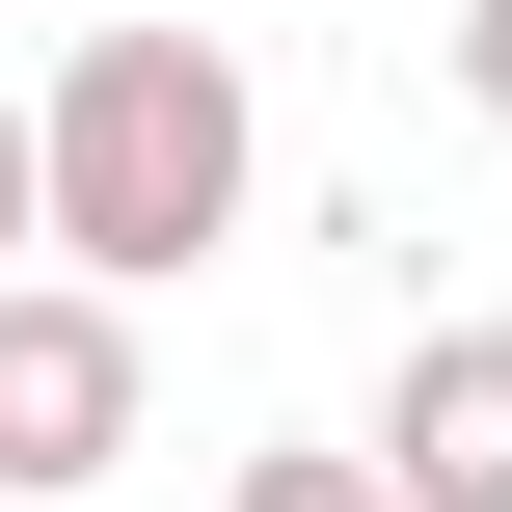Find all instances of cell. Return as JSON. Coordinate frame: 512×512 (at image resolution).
Returning a JSON list of instances; mask_svg holds the SVG:
<instances>
[{
	"label": "cell",
	"mask_w": 512,
	"mask_h": 512,
	"mask_svg": "<svg viewBox=\"0 0 512 512\" xmlns=\"http://www.w3.org/2000/svg\"><path fill=\"white\" fill-rule=\"evenodd\" d=\"M243 189H270V108H243V54H216V27H81V54L27 81V243H54L81 297L216 270V243H243Z\"/></svg>",
	"instance_id": "6da1fadb"
},
{
	"label": "cell",
	"mask_w": 512,
	"mask_h": 512,
	"mask_svg": "<svg viewBox=\"0 0 512 512\" xmlns=\"http://www.w3.org/2000/svg\"><path fill=\"white\" fill-rule=\"evenodd\" d=\"M108 459H135V297L0 270V512H81Z\"/></svg>",
	"instance_id": "7a4b0ae2"
},
{
	"label": "cell",
	"mask_w": 512,
	"mask_h": 512,
	"mask_svg": "<svg viewBox=\"0 0 512 512\" xmlns=\"http://www.w3.org/2000/svg\"><path fill=\"white\" fill-rule=\"evenodd\" d=\"M351 459H378V512H512V324H405Z\"/></svg>",
	"instance_id": "3957f363"
},
{
	"label": "cell",
	"mask_w": 512,
	"mask_h": 512,
	"mask_svg": "<svg viewBox=\"0 0 512 512\" xmlns=\"http://www.w3.org/2000/svg\"><path fill=\"white\" fill-rule=\"evenodd\" d=\"M216 512H378V459H243Z\"/></svg>",
	"instance_id": "277c9868"
},
{
	"label": "cell",
	"mask_w": 512,
	"mask_h": 512,
	"mask_svg": "<svg viewBox=\"0 0 512 512\" xmlns=\"http://www.w3.org/2000/svg\"><path fill=\"white\" fill-rule=\"evenodd\" d=\"M459 108H486V135H512V0H459Z\"/></svg>",
	"instance_id": "5b68a950"
},
{
	"label": "cell",
	"mask_w": 512,
	"mask_h": 512,
	"mask_svg": "<svg viewBox=\"0 0 512 512\" xmlns=\"http://www.w3.org/2000/svg\"><path fill=\"white\" fill-rule=\"evenodd\" d=\"M0 270H27V108H0Z\"/></svg>",
	"instance_id": "8992f818"
}]
</instances>
